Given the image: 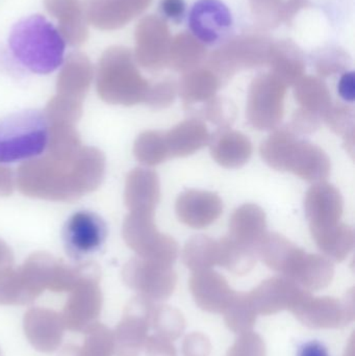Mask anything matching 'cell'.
<instances>
[{
    "label": "cell",
    "instance_id": "cell-16",
    "mask_svg": "<svg viewBox=\"0 0 355 356\" xmlns=\"http://www.w3.org/2000/svg\"><path fill=\"white\" fill-rule=\"evenodd\" d=\"M208 144L213 159L224 168H241L251 158V142L240 131L222 129Z\"/></svg>",
    "mask_w": 355,
    "mask_h": 356
},
{
    "label": "cell",
    "instance_id": "cell-6",
    "mask_svg": "<svg viewBox=\"0 0 355 356\" xmlns=\"http://www.w3.org/2000/svg\"><path fill=\"white\" fill-rule=\"evenodd\" d=\"M102 63L110 92L118 102L129 104L145 102L149 83L140 74L127 48H110L104 54Z\"/></svg>",
    "mask_w": 355,
    "mask_h": 356
},
{
    "label": "cell",
    "instance_id": "cell-9",
    "mask_svg": "<svg viewBox=\"0 0 355 356\" xmlns=\"http://www.w3.org/2000/svg\"><path fill=\"white\" fill-rule=\"evenodd\" d=\"M171 35L166 22L156 16L142 19L135 29V58L149 70L167 66Z\"/></svg>",
    "mask_w": 355,
    "mask_h": 356
},
{
    "label": "cell",
    "instance_id": "cell-17",
    "mask_svg": "<svg viewBox=\"0 0 355 356\" xmlns=\"http://www.w3.org/2000/svg\"><path fill=\"white\" fill-rule=\"evenodd\" d=\"M267 65L270 67V74L287 87L295 85L306 70L302 50L291 41L272 43Z\"/></svg>",
    "mask_w": 355,
    "mask_h": 356
},
{
    "label": "cell",
    "instance_id": "cell-26",
    "mask_svg": "<svg viewBox=\"0 0 355 356\" xmlns=\"http://www.w3.org/2000/svg\"><path fill=\"white\" fill-rule=\"evenodd\" d=\"M327 127L345 139L347 150L354 154V111L345 104H331L322 115Z\"/></svg>",
    "mask_w": 355,
    "mask_h": 356
},
{
    "label": "cell",
    "instance_id": "cell-1",
    "mask_svg": "<svg viewBox=\"0 0 355 356\" xmlns=\"http://www.w3.org/2000/svg\"><path fill=\"white\" fill-rule=\"evenodd\" d=\"M8 48L23 68L35 74L47 75L62 67L66 40L46 17L33 15L13 26Z\"/></svg>",
    "mask_w": 355,
    "mask_h": 356
},
{
    "label": "cell",
    "instance_id": "cell-29",
    "mask_svg": "<svg viewBox=\"0 0 355 356\" xmlns=\"http://www.w3.org/2000/svg\"><path fill=\"white\" fill-rule=\"evenodd\" d=\"M200 113L204 119L218 125L221 129H229L237 117L235 104L219 97H214L204 104Z\"/></svg>",
    "mask_w": 355,
    "mask_h": 356
},
{
    "label": "cell",
    "instance_id": "cell-2",
    "mask_svg": "<svg viewBox=\"0 0 355 356\" xmlns=\"http://www.w3.org/2000/svg\"><path fill=\"white\" fill-rule=\"evenodd\" d=\"M261 156L268 166L288 171L310 182H322L331 175V159L310 142L302 141L289 129L275 131L261 146Z\"/></svg>",
    "mask_w": 355,
    "mask_h": 356
},
{
    "label": "cell",
    "instance_id": "cell-28",
    "mask_svg": "<svg viewBox=\"0 0 355 356\" xmlns=\"http://www.w3.org/2000/svg\"><path fill=\"white\" fill-rule=\"evenodd\" d=\"M219 242V261L229 267L249 266L254 261V248L224 236Z\"/></svg>",
    "mask_w": 355,
    "mask_h": 356
},
{
    "label": "cell",
    "instance_id": "cell-24",
    "mask_svg": "<svg viewBox=\"0 0 355 356\" xmlns=\"http://www.w3.org/2000/svg\"><path fill=\"white\" fill-rule=\"evenodd\" d=\"M294 94L302 108L319 115L321 118L333 104L327 83L316 76L302 77L295 83Z\"/></svg>",
    "mask_w": 355,
    "mask_h": 356
},
{
    "label": "cell",
    "instance_id": "cell-21",
    "mask_svg": "<svg viewBox=\"0 0 355 356\" xmlns=\"http://www.w3.org/2000/svg\"><path fill=\"white\" fill-rule=\"evenodd\" d=\"M317 246L337 261L348 257L354 246V232L350 226L337 223L327 227L311 228Z\"/></svg>",
    "mask_w": 355,
    "mask_h": 356
},
{
    "label": "cell",
    "instance_id": "cell-4",
    "mask_svg": "<svg viewBox=\"0 0 355 356\" xmlns=\"http://www.w3.org/2000/svg\"><path fill=\"white\" fill-rule=\"evenodd\" d=\"M271 46L272 42L264 35H241L217 49L208 60V68L223 85L241 70L267 65Z\"/></svg>",
    "mask_w": 355,
    "mask_h": 356
},
{
    "label": "cell",
    "instance_id": "cell-14",
    "mask_svg": "<svg viewBox=\"0 0 355 356\" xmlns=\"http://www.w3.org/2000/svg\"><path fill=\"white\" fill-rule=\"evenodd\" d=\"M266 234L267 218L262 207L246 203L233 211L229 220V238L256 249Z\"/></svg>",
    "mask_w": 355,
    "mask_h": 356
},
{
    "label": "cell",
    "instance_id": "cell-23",
    "mask_svg": "<svg viewBox=\"0 0 355 356\" xmlns=\"http://www.w3.org/2000/svg\"><path fill=\"white\" fill-rule=\"evenodd\" d=\"M256 249L262 259L275 268H296L306 253L286 236L268 232Z\"/></svg>",
    "mask_w": 355,
    "mask_h": 356
},
{
    "label": "cell",
    "instance_id": "cell-12",
    "mask_svg": "<svg viewBox=\"0 0 355 356\" xmlns=\"http://www.w3.org/2000/svg\"><path fill=\"white\" fill-rule=\"evenodd\" d=\"M151 0H85V18L100 29H120L144 12Z\"/></svg>",
    "mask_w": 355,
    "mask_h": 356
},
{
    "label": "cell",
    "instance_id": "cell-32",
    "mask_svg": "<svg viewBox=\"0 0 355 356\" xmlns=\"http://www.w3.org/2000/svg\"><path fill=\"white\" fill-rule=\"evenodd\" d=\"M320 125L321 117L319 115L299 108L294 113L291 124L288 129H291L295 135H306L316 131Z\"/></svg>",
    "mask_w": 355,
    "mask_h": 356
},
{
    "label": "cell",
    "instance_id": "cell-13",
    "mask_svg": "<svg viewBox=\"0 0 355 356\" xmlns=\"http://www.w3.org/2000/svg\"><path fill=\"white\" fill-rule=\"evenodd\" d=\"M304 209L311 228L335 225L343 215V197L333 184L317 182L306 193Z\"/></svg>",
    "mask_w": 355,
    "mask_h": 356
},
{
    "label": "cell",
    "instance_id": "cell-3",
    "mask_svg": "<svg viewBox=\"0 0 355 356\" xmlns=\"http://www.w3.org/2000/svg\"><path fill=\"white\" fill-rule=\"evenodd\" d=\"M49 141V119L43 111L28 108L8 115L0 119V164L38 158Z\"/></svg>",
    "mask_w": 355,
    "mask_h": 356
},
{
    "label": "cell",
    "instance_id": "cell-10",
    "mask_svg": "<svg viewBox=\"0 0 355 356\" xmlns=\"http://www.w3.org/2000/svg\"><path fill=\"white\" fill-rule=\"evenodd\" d=\"M233 25L226 4L221 0H198L190 13V27L202 44L218 43Z\"/></svg>",
    "mask_w": 355,
    "mask_h": 356
},
{
    "label": "cell",
    "instance_id": "cell-35",
    "mask_svg": "<svg viewBox=\"0 0 355 356\" xmlns=\"http://www.w3.org/2000/svg\"><path fill=\"white\" fill-rule=\"evenodd\" d=\"M340 96L346 102H352L355 97L354 72H347L341 77L338 86Z\"/></svg>",
    "mask_w": 355,
    "mask_h": 356
},
{
    "label": "cell",
    "instance_id": "cell-15",
    "mask_svg": "<svg viewBox=\"0 0 355 356\" xmlns=\"http://www.w3.org/2000/svg\"><path fill=\"white\" fill-rule=\"evenodd\" d=\"M169 158H185L208 145L210 141L206 123L199 119H188L165 133Z\"/></svg>",
    "mask_w": 355,
    "mask_h": 356
},
{
    "label": "cell",
    "instance_id": "cell-31",
    "mask_svg": "<svg viewBox=\"0 0 355 356\" xmlns=\"http://www.w3.org/2000/svg\"><path fill=\"white\" fill-rule=\"evenodd\" d=\"M177 93V85L174 81H160L154 86H150L145 102L152 108L162 110L174 102Z\"/></svg>",
    "mask_w": 355,
    "mask_h": 356
},
{
    "label": "cell",
    "instance_id": "cell-33",
    "mask_svg": "<svg viewBox=\"0 0 355 356\" xmlns=\"http://www.w3.org/2000/svg\"><path fill=\"white\" fill-rule=\"evenodd\" d=\"M296 356H331L329 348L318 340L308 341L298 347Z\"/></svg>",
    "mask_w": 355,
    "mask_h": 356
},
{
    "label": "cell",
    "instance_id": "cell-30",
    "mask_svg": "<svg viewBox=\"0 0 355 356\" xmlns=\"http://www.w3.org/2000/svg\"><path fill=\"white\" fill-rule=\"evenodd\" d=\"M350 58L343 49L329 48L317 54L315 67L321 76L327 77L346 70L349 66Z\"/></svg>",
    "mask_w": 355,
    "mask_h": 356
},
{
    "label": "cell",
    "instance_id": "cell-34",
    "mask_svg": "<svg viewBox=\"0 0 355 356\" xmlns=\"http://www.w3.org/2000/svg\"><path fill=\"white\" fill-rule=\"evenodd\" d=\"M160 8L165 16L172 20H179L185 10V0H162Z\"/></svg>",
    "mask_w": 355,
    "mask_h": 356
},
{
    "label": "cell",
    "instance_id": "cell-20",
    "mask_svg": "<svg viewBox=\"0 0 355 356\" xmlns=\"http://www.w3.org/2000/svg\"><path fill=\"white\" fill-rule=\"evenodd\" d=\"M129 203L138 213H154L160 198V178L154 171H135L129 178L127 190Z\"/></svg>",
    "mask_w": 355,
    "mask_h": 356
},
{
    "label": "cell",
    "instance_id": "cell-19",
    "mask_svg": "<svg viewBox=\"0 0 355 356\" xmlns=\"http://www.w3.org/2000/svg\"><path fill=\"white\" fill-rule=\"evenodd\" d=\"M222 83L210 69L196 68L185 72L181 77L177 92L185 106L206 104L216 97Z\"/></svg>",
    "mask_w": 355,
    "mask_h": 356
},
{
    "label": "cell",
    "instance_id": "cell-7",
    "mask_svg": "<svg viewBox=\"0 0 355 356\" xmlns=\"http://www.w3.org/2000/svg\"><path fill=\"white\" fill-rule=\"evenodd\" d=\"M62 234L67 254L81 261L102 248L108 238V225L94 211H79L67 220Z\"/></svg>",
    "mask_w": 355,
    "mask_h": 356
},
{
    "label": "cell",
    "instance_id": "cell-11",
    "mask_svg": "<svg viewBox=\"0 0 355 356\" xmlns=\"http://www.w3.org/2000/svg\"><path fill=\"white\" fill-rule=\"evenodd\" d=\"M175 211L181 223L201 229L220 218L223 202L216 193L189 190L179 195L175 203Z\"/></svg>",
    "mask_w": 355,
    "mask_h": 356
},
{
    "label": "cell",
    "instance_id": "cell-8",
    "mask_svg": "<svg viewBox=\"0 0 355 356\" xmlns=\"http://www.w3.org/2000/svg\"><path fill=\"white\" fill-rule=\"evenodd\" d=\"M126 236L135 250L154 261L171 263L176 259L179 244L172 236L158 232L154 213H138L127 224Z\"/></svg>",
    "mask_w": 355,
    "mask_h": 356
},
{
    "label": "cell",
    "instance_id": "cell-25",
    "mask_svg": "<svg viewBox=\"0 0 355 356\" xmlns=\"http://www.w3.org/2000/svg\"><path fill=\"white\" fill-rule=\"evenodd\" d=\"M183 259L190 267H206L219 261V242L208 236H194L183 247Z\"/></svg>",
    "mask_w": 355,
    "mask_h": 356
},
{
    "label": "cell",
    "instance_id": "cell-22",
    "mask_svg": "<svg viewBox=\"0 0 355 356\" xmlns=\"http://www.w3.org/2000/svg\"><path fill=\"white\" fill-rule=\"evenodd\" d=\"M204 44L190 33H183L171 40L167 66L177 72H189L206 58Z\"/></svg>",
    "mask_w": 355,
    "mask_h": 356
},
{
    "label": "cell",
    "instance_id": "cell-27",
    "mask_svg": "<svg viewBox=\"0 0 355 356\" xmlns=\"http://www.w3.org/2000/svg\"><path fill=\"white\" fill-rule=\"evenodd\" d=\"M135 154L142 163L150 166L162 164L169 159L168 149L163 131H146L135 144Z\"/></svg>",
    "mask_w": 355,
    "mask_h": 356
},
{
    "label": "cell",
    "instance_id": "cell-5",
    "mask_svg": "<svg viewBox=\"0 0 355 356\" xmlns=\"http://www.w3.org/2000/svg\"><path fill=\"white\" fill-rule=\"evenodd\" d=\"M286 91L287 86L270 73L256 77L248 91V123L258 131L279 127L285 114Z\"/></svg>",
    "mask_w": 355,
    "mask_h": 356
},
{
    "label": "cell",
    "instance_id": "cell-18",
    "mask_svg": "<svg viewBox=\"0 0 355 356\" xmlns=\"http://www.w3.org/2000/svg\"><path fill=\"white\" fill-rule=\"evenodd\" d=\"M49 14L56 17L63 37L70 45H81L88 38L85 13L79 0H45Z\"/></svg>",
    "mask_w": 355,
    "mask_h": 356
}]
</instances>
